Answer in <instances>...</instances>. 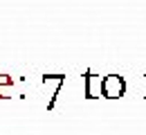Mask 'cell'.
I'll return each instance as SVG.
<instances>
[{
	"mask_svg": "<svg viewBox=\"0 0 146 135\" xmlns=\"http://www.w3.org/2000/svg\"><path fill=\"white\" fill-rule=\"evenodd\" d=\"M40 81H43V86L50 88V92H52L50 99H47V110H52V108L56 106V97H58L63 83H65V74H43Z\"/></svg>",
	"mask_w": 146,
	"mask_h": 135,
	"instance_id": "obj_3",
	"label": "cell"
},
{
	"mask_svg": "<svg viewBox=\"0 0 146 135\" xmlns=\"http://www.w3.org/2000/svg\"><path fill=\"white\" fill-rule=\"evenodd\" d=\"M144 97H146V95H144Z\"/></svg>",
	"mask_w": 146,
	"mask_h": 135,
	"instance_id": "obj_5",
	"label": "cell"
},
{
	"mask_svg": "<svg viewBox=\"0 0 146 135\" xmlns=\"http://www.w3.org/2000/svg\"><path fill=\"white\" fill-rule=\"evenodd\" d=\"M101 88H104V77L94 74L92 70H86V74H83V97L86 99H99V97H104Z\"/></svg>",
	"mask_w": 146,
	"mask_h": 135,
	"instance_id": "obj_2",
	"label": "cell"
},
{
	"mask_svg": "<svg viewBox=\"0 0 146 135\" xmlns=\"http://www.w3.org/2000/svg\"><path fill=\"white\" fill-rule=\"evenodd\" d=\"M11 83H14V79L9 77V74H0V92H2V88H11Z\"/></svg>",
	"mask_w": 146,
	"mask_h": 135,
	"instance_id": "obj_4",
	"label": "cell"
},
{
	"mask_svg": "<svg viewBox=\"0 0 146 135\" xmlns=\"http://www.w3.org/2000/svg\"><path fill=\"white\" fill-rule=\"evenodd\" d=\"M101 92L106 99H119L126 95V79L119 74H106L104 77V88Z\"/></svg>",
	"mask_w": 146,
	"mask_h": 135,
	"instance_id": "obj_1",
	"label": "cell"
}]
</instances>
